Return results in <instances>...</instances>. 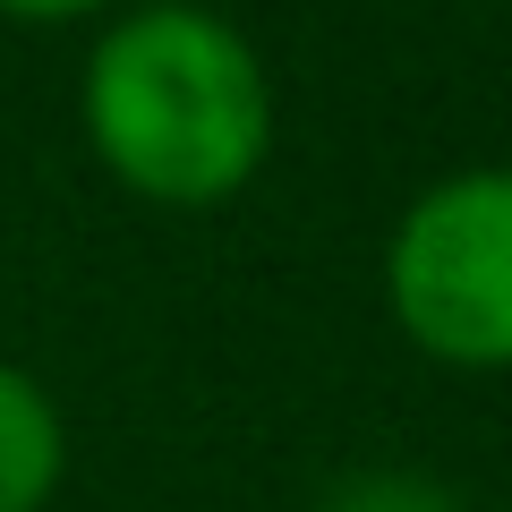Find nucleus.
<instances>
[{
	"mask_svg": "<svg viewBox=\"0 0 512 512\" xmlns=\"http://www.w3.org/2000/svg\"><path fill=\"white\" fill-rule=\"evenodd\" d=\"M77 103L103 171L154 205H222L274 154V77L205 0L120 9L86 52Z\"/></svg>",
	"mask_w": 512,
	"mask_h": 512,
	"instance_id": "nucleus-1",
	"label": "nucleus"
},
{
	"mask_svg": "<svg viewBox=\"0 0 512 512\" xmlns=\"http://www.w3.org/2000/svg\"><path fill=\"white\" fill-rule=\"evenodd\" d=\"M384 308L444 367H512V163L444 171L384 239Z\"/></svg>",
	"mask_w": 512,
	"mask_h": 512,
	"instance_id": "nucleus-2",
	"label": "nucleus"
},
{
	"mask_svg": "<svg viewBox=\"0 0 512 512\" xmlns=\"http://www.w3.org/2000/svg\"><path fill=\"white\" fill-rule=\"evenodd\" d=\"M69 470V427L60 402L26 376L18 359H0V512H43Z\"/></svg>",
	"mask_w": 512,
	"mask_h": 512,
	"instance_id": "nucleus-3",
	"label": "nucleus"
},
{
	"mask_svg": "<svg viewBox=\"0 0 512 512\" xmlns=\"http://www.w3.org/2000/svg\"><path fill=\"white\" fill-rule=\"evenodd\" d=\"M316 512H461V495L427 470H350Z\"/></svg>",
	"mask_w": 512,
	"mask_h": 512,
	"instance_id": "nucleus-4",
	"label": "nucleus"
},
{
	"mask_svg": "<svg viewBox=\"0 0 512 512\" xmlns=\"http://www.w3.org/2000/svg\"><path fill=\"white\" fill-rule=\"evenodd\" d=\"M103 0H0V18H26V26H60V18H86Z\"/></svg>",
	"mask_w": 512,
	"mask_h": 512,
	"instance_id": "nucleus-5",
	"label": "nucleus"
}]
</instances>
